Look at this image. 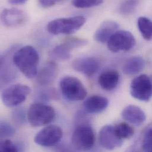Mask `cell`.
Segmentation results:
<instances>
[{
    "label": "cell",
    "mask_w": 152,
    "mask_h": 152,
    "mask_svg": "<svg viewBox=\"0 0 152 152\" xmlns=\"http://www.w3.org/2000/svg\"><path fill=\"white\" fill-rule=\"evenodd\" d=\"M12 62L18 70L27 78L31 79L37 74L39 56L37 51L31 46H26L17 50Z\"/></svg>",
    "instance_id": "6da1fadb"
},
{
    "label": "cell",
    "mask_w": 152,
    "mask_h": 152,
    "mask_svg": "<svg viewBox=\"0 0 152 152\" xmlns=\"http://www.w3.org/2000/svg\"><path fill=\"white\" fill-rule=\"evenodd\" d=\"M86 18L82 15L57 18L49 22L48 31L54 35L70 34L79 30L85 23Z\"/></svg>",
    "instance_id": "7a4b0ae2"
},
{
    "label": "cell",
    "mask_w": 152,
    "mask_h": 152,
    "mask_svg": "<svg viewBox=\"0 0 152 152\" xmlns=\"http://www.w3.org/2000/svg\"><path fill=\"white\" fill-rule=\"evenodd\" d=\"M55 116L56 113L53 107L40 103L31 105L27 113L28 123L34 127L49 124L53 120Z\"/></svg>",
    "instance_id": "3957f363"
},
{
    "label": "cell",
    "mask_w": 152,
    "mask_h": 152,
    "mask_svg": "<svg viewBox=\"0 0 152 152\" xmlns=\"http://www.w3.org/2000/svg\"><path fill=\"white\" fill-rule=\"evenodd\" d=\"M60 89L65 98L79 101L85 98L87 91L81 81L74 76H66L60 81Z\"/></svg>",
    "instance_id": "277c9868"
},
{
    "label": "cell",
    "mask_w": 152,
    "mask_h": 152,
    "mask_svg": "<svg viewBox=\"0 0 152 152\" xmlns=\"http://www.w3.org/2000/svg\"><path fill=\"white\" fill-rule=\"evenodd\" d=\"M30 92L31 89L28 86L17 83L4 89L1 94V99L5 106L14 107L23 102Z\"/></svg>",
    "instance_id": "5b68a950"
},
{
    "label": "cell",
    "mask_w": 152,
    "mask_h": 152,
    "mask_svg": "<svg viewBox=\"0 0 152 152\" xmlns=\"http://www.w3.org/2000/svg\"><path fill=\"white\" fill-rule=\"evenodd\" d=\"M95 134L92 127L88 124H80L76 127L72 137V142L78 151L90 150L95 143Z\"/></svg>",
    "instance_id": "8992f818"
},
{
    "label": "cell",
    "mask_w": 152,
    "mask_h": 152,
    "mask_svg": "<svg viewBox=\"0 0 152 152\" xmlns=\"http://www.w3.org/2000/svg\"><path fill=\"white\" fill-rule=\"evenodd\" d=\"M131 95L139 101H148L152 97V83L151 79L143 74L134 77L130 86Z\"/></svg>",
    "instance_id": "52a82bcc"
},
{
    "label": "cell",
    "mask_w": 152,
    "mask_h": 152,
    "mask_svg": "<svg viewBox=\"0 0 152 152\" xmlns=\"http://www.w3.org/2000/svg\"><path fill=\"white\" fill-rule=\"evenodd\" d=\"M136 45V39L130 31L117 30L108 40L107 46L109 50L117 53L120 51H129Z\"/></svg>",
    "instance_id": "ba28073f"
},
{
    "label": "cell",
    "mask_w": 152,
    "mask_h": 152,
    "mask_svg": "<svg viewBox=\"0 0 152 152\" xmlns=\"http://www.w3.org/2000/svg\"><path fill=\"white\" fill-rule=\"evenodd\" d=\"M87 43L84 39L71 37H68L61 44L56 46L51 52L50 56L58 61H66L71 57V51L76 48L82 47Z\"/></svg>",
    "instance_id": "9c48e42d"
},
{
    "label": "cell",
    "mask_w": 152,
    "mask_h": 152,
    "mask_svg": "<svg viewBox=\"0 0 152 152\" xmlns=\"http://www.w3.org/2000/svg\"><path fill=\"white\" fill-rule=\"evenodd\" d=\"M63 136L61 128L56 125H49L39 132L34 137V142L43 147H51L58 144Z\"/></svg>",
    "instance_id": "30bf717a"
},
{
    "label": "cell",
    "mask_w": 152,
    "mask_h": 152,
    "mask_svg": "<svg viewBox=\"0 0 152 152\" xmlns=\"http://www.w3.org/2000/svg\"><path fill=\"white\" fill-rule=\"evenodd\" d=\"M2 24L8 28H18L23 26L28 20L27 15L17 8L4 9L1 14Z\"/></svg>",
    "instance_id": "8fae6325"
},
{
    "label": "cell",
    "mask_w": 152,
    "mask_h": 152,
    "mask_svg": "<svg viewBox=\"0 0 152 152\" xmlns=\"http://www.w3.org/2000/svg\"><path fill=\"white\" fill-rule=\"evenodd\" d=\"M99 142L101 146L108 151H112L122 146L123 141L115 133L114 126L106 125L99 133Z\"/></svg>",
    "instance_id": "7c38bea8"
},
{
    "label": "cell",
    "mask_w": 152,
    "mask_h": 152,
    "mask_svg": "<svg viewBox=\"0 0 152 152\" xmlns=\"http://www.w3.org/2000/svg\"><path fill=\"white\" fill-rule=\"evenodd\" d=\"M72 66L74 70L86 76H92L100 67L99 60L94 57H83L75 59Z\"/></svg>",
    "instance_id": "4fadbf2b"
},
{
    "label": "cell",
    "mask_w": 152,
    "mask_h": 152,
    "mask_svg": "<svg viewBox=\"0 0 152 152\" xmlns=\"http://www.w3.org/2000/svg\"><path fill=\"white\" fill-rule=\"evenodd\" d=\"M122 118L127 122L136 126L144 123L146 119L145 113L138 106L129 105L125 107L121 112Z\"/></svg>",
    "instance_id": "5bb4252c"
},
{
    "label": "cell",
    "mask_w": 152,
    "mask_h": 152,
    "mask_svg": "<svg viewBox=\"0 0 152 152\" xmlns=\"http://www.w3.org/2000/svg\"><path fill=\"white\" fill-rule=\"evenodd\" d=\"M118 24L113 20L104 21L96 30L94 34L95 40L101 43L108 42L110 37L118 30Z\"/></svg>",
    "instance_id": "9a60e30c"
},
{
    "label": "cell",
    "mask_w": 152,
    "mask_h": 152,
    "mask_svg": "<svg viewBox=\"0 0 152 152\" xmlns=\"http://www.w3.org/2000/svg\"><path fill=\"white\" fill-rule=\"evenodd\" d=\"M108 105V99L99 95L92 96L87 98L83 102L85 111L91 114L101 113L107 108Z\"/></svg>",
    "instance_id": "2e32d148"
},
{
    "label": "cell",
    "mask_w": 152,
    "mask_h": 152,
    "mask_svg": "<svg viewBox=\"0 0 152 152\" xmlns=\"http://www.w3.org/2000/svg\"><path fill=\"white\" fill-rule=\"evenodd\" d=\"M58 73V68L56 63L53 61L48 62L41 69L38 76L37 80L42 85L50 84L56 78Z\"/></svg>",
    "instance_id": "e0dca14e"
},
{
    "label": "cell",
    "mask_w": 152,
    "mask_h": 152,
    "mask_svg": "<svg viewBox=\"0 0 152 152\" xmlns=\"http://www.w3.org/2000/svg\"><path fill=\"white\" fill-rule=\"evenodd\" d=\"M120 79L117 71L114 70L107 71L102 72L98 77V83L104 90L111 91L116 88Z\"/></svg>",
    "instance_id": "ac0fdd59"
},
{
    "label": "cell",
    "mask_w": 152,
    "mask_h": 152,
    "mask_svg": "<svg viewBox=\"0 0 152 152\" xmlns=\"http://www.w3.org/2000/svg\"><path fill=\"white\" fill-rule=\"evenodd\" d=\"M145 65L144 59L140 56H134L124 64L122 70L127 75H133L141 72Z\"/></svg>",
    "instance_id": "d6986e66"
},
{
    "label": "cell",
    "mask_w": 152,
    "mask_h": 152,
    "mask_svg": "<svg viewBox=\"0 0 152 152\" xmlns=\"http://www.w3.org/2000/svg\"><path fill=\"white\" fill-rule=\"evenodd\" d=\"M137 26L142 37L146 40L152 39V21L148 18L140 17L137 20Z\"/></svg>",
    "instance_id": "ffe728a7"
},
{
    "label": "cell",
    "mask_w": 152,
    "mask_h": 152,
    "mask_svg": "<svg viewBox=\"0 0 152 152\" xmlns=\"http://www.w3.org/2000/svg\"><path fill=\"white\" fill-rule=\"evenodd\" d=\"M117 136L121 139L130 138L134 134V129L126 123H120L114 126Z\"/></svg>",
    "instance_id": "44dd1931"
},
{
    "label": "cell",
    "mask_w": 152,
    "mask_h": 152,
    "mask_svg": "<svg viewBox=\"0 0 152 152\" xmlns=\"http://www.w3.org/2000/svg\"><path fill=\"white\" fill-rule=\"evenodd\" d=\"M138 5L139 0H126L121 5L120 11L124 15L130 14L136 10Z\"/></svg>",
    "instance_id": "7402d4cb"
},
{
    "label": "cell",
    "mask_w": 152,
    "mask_h": 152,
    "mask_svg": "<svg viewBox=\"0 0 152 152\" xmlns=\"http://www.w3.org/2000/svg\"><path fill=\"white\" fill-rule=\"evenodd\" d=\"M103 2V0H72V5L78 8H86L98 6Z\"/></svg>",
    "instance_id": "603a6c76"
},
{
    "label": "cell",
    "mask_w": 152,
    "mask_h": 152,
    "mask_svg": "<svg viewBox=\"0 0 152 152\" xmlns=\"http://www.w3.org/2000/svg\"><path fill=\"white\" fill-rule=\"evenodd\" d=\"M0 135L2 139L11 137L14 136L15 133L14 129L8 123L4 121H1L0 124Z\"/></svg>",
    "instance_id": "cb8c5ba5"
},
{
    "label": "cell",
    "mask_w": 152,
    "mask_h": 152,
    "mask_svg": "<svg viewBox=\"0 0 152 152\" xmlns=\"http://www.w3.org/2000/svg\"><path fill=\"white\" fill-rule=\"evenodd\" d=\"M0 151L2 152H17V146L8 139H1L0 142Z\"/></svg>",
    "instance_id": "d4e9b609"
},
{
    "label": "cell",
    "mask_w": 152,
    "mask_h": 152,
    "mask_svg": "<svg viewBox=\"0 0 152 152\" xmlns=\"http://www.w3.org/2000/svg\"><path fill=\"white\" fill-rule=\"evenodd\" d=\"M142 149L145 152H152V128L148 130L145 133L142 142Z\"/></svg>",
    "instance_id": "484cf974"
},
{
    "label": "cell",
    "mask_w": 152,
    "mask_h": 152,
    "mask_svg": "<svg viewBox=\"0 0 152 152\" xmlns=\"http://www.w3.org/2000/svg\"><path fill=\"white\" fill-rule=\"evenodd\" d=\"M40 5L44 8H50L54 6L61 0H39Z\"/></svg>",
    "instance_id": "4316f807"
},
{
    "label": "cell",
    "mask_w": 152,
    "mask_h": 152,
    "mask_svg": "<svg viewBox=\"0 0 152 152\" xmlns=\"http://www.w3.org/2000/svg\"><path fill=\"white\" fill-rule=\"evenodd\" d=\"M27 0H8V2L12 5H21L24 4Z\"/></svg>",
    "instance_id": "83f0119b"
}]
</instances>
